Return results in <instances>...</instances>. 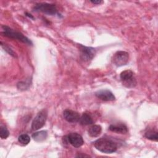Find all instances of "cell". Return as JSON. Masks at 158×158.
Here are the masks:
<instances>
[{"instance_id": "obj_1", "label": "cell", "mask_w": 158, "mask_h": 158, "mask_svg": "<svg viewBox=\"0 0 158 158\" xmlns=\"http://www.w3.org/2000/svg\"><path fill=\"white\" fill-rule=\"evenodd\" d=\"M94 146L98 151L106 154L114 152L117 149V145L114 141L105 138H101L96 140L94 142Z\"/></svg>"}, {"instance_id": "obj_2", "label": "cell", "mask_w": 158, "mask_h": 158, "mask_svg": "<svg viewBox=\"0 0 158 158\" xmlns=\"http://www.w3.org/2000/svg\"><path fill=\"white\" fill-rule=\"evenodd\" d=\"M2 28L3 30V31L2 32V33L5 36L17 40L23 43L28 44V45H32V42L31 41V40H29L27 36H24L20 32L17 31L6 25L2 26Z\"/></svg>"}, {"instance_id": "obj_3", "label": "cell", "mask_w": 158, "mask_h": 158, "mask_svg": "<svg viewBox=\"0 0 158 158\" xmlns=\"http://www.w3.org/2000/svg\"><path fill=\"white\" fill-rule=\"evenodd\" d=\"M120 79L123 85L127 88H133L136 85V80L134 73L131 70H126L121 72Z\"/></svg>"}, {"instance_id": "obj_4", "label": "cell", "mask_w": 158, "mask_h": 158, "mask_svg": "<svg viewBox=\"0 0 158 158\" xmlns=\"http://www.w3.org/2000/svg\"><path fill=\"white\" fill-rule=\"evenodd\" d=\"M48 117V112L46 109H43L40 111L31 123V128L33 130H38L42 128L46 122Z\"/></svg>"}, {"instance_id": "obj_5", "label": "cell", "mask_w": 158, "mask_h": 158, "mask_svg": "<svg viewBox=\"0 0 158 158\" xmlns=\"http://www.w3.org/2000/svg\"><path fill=\"white\" fill-rule=\"evenodd\" d=\"M33 10L35 12H41L51 15L57 14V8L56 5L46 2L36 4L33 7Z\"/></svg>"}, {"instance_id": "obj_6", "label": "cell", "mask_w": 158, "mask_h": 158, "mask_svg": "<svg viewBox=\"0 0 158 158\" xmlns=\"http://www.w3.org/2000/svg\"><path fill=\"white\" fill-rule=\"evenodd\" d=\"M128 53L126 51H119L116 52L112 58V61L113 64L117 67H120L126 65L128 62Z\"/></svg>"}, {"instance_id": "obj_7", "label": "cell", "mask_w": 158, "mask_h": 158, "mask_svg": "<svg viewBox=\"0 0 158 158\" xmlns=\"http://www.w3.org/2000/svg\"><path fill=\"white\" fill-rule=\"evenodd\" d=\"M67 140L69 143L75 148H79L81 146L84 141L82 136L77 133H71L67 136Z\"/></svg>"}, {"instance_id": "obj_8", "label": "cell", "mask_w": 158, "mask_h": 158, "mask_svg": "<svg viewBox=\"0 0 158 158\" xmlns=\"http://www.w3.org/2000/svg\"><path fill=\"white\" fill-rule=\"evenodd\" d=\"M81 51V58L85 61L91 60L95 54V49L91 47H86L83 45H80Z\"/></svg>"}, {"instance_id": "obj_9", "label": "cell", "mask_w": 158, "mask_h": 158, "mask_svg": "<svg viewBox=\"0 0 158 158\" xmlns=\"http://www.w3.org/2000/svg\"><path fill=\"white\" fill-rule=\"evenodd\" d=\"M96 96L104 101H112L115 99L114 94L108 89H101L96 92Z\"/></svg>"}, {"instance_id": "obj_10", "label": "cell", "mask_w": 158, "mask_h": 158, "mask_svg": "<svg viewBox=\"0 0 158 158\" xmlns=\"http://www.w3.org/2000/svg\"><path fill=\"white\" fill-rule=\"evenodd\" d=\"M63 116L65 120L71 123H75L79 121L80 114L72 110L65 109L63 112Z\"/></svg>"}, {"instance_id": "obj_11", "label": "cell", "mask_w": 158, "mask_h": 158, "mask_svg": "<svg viewBox=\"0 0 158 158\" xmlns=\"http://www.w3.org/2000/svg\"><path fill=\"white\" fill-rule=\"evenodd\" d=\"M109 130L111 131L121 134H125L128 132L127 127L122 123L112 124L109 126Z\"/></svg>"}, {"instance_id": "obj_12", "label": "cell", "mask_w": 158, "mask_h": 158, "mask_svg": "<svg viewBox=\"0 0 158 158\" xmlns=\"http://www.w3.org/2000/svg\"><path fill=\"white\" fill-rule=\"evenodd\" d=\"M79 123L82 125H91L93 123V120L92 119L91 116L88 113H83L82 115L80 117Z\"/></svg>"}, {"instance_id": "obj_13", "label": "cell", "mask_w": 158, "mask_h": 158, "mask_svg": "<svg viewBox=\"0 0 158 158\" xmlns=\"http://www.w3.org/2000/svg\"><path fill=\"white\" fill-rule=\"evenodd\" d=\"M48 136V133L46 131L41 130L40 131H37L34 133L32 135V138L33 139L38 142H41L44 141Z\"/></svg>"}, {"instance_id": "obj_14", "label": "cell", "mask_w": 158, "mask_h": 158, "mask_svg": "<svg viewBox=\"0 0 158 158\" xmlns=\"http://www.w3.org/2000/svg\"><path fill=\"white\" fill-rule=\"evenodd\" d=\"M102 131V128L99 125H93L88 130V134L91 137L98 136Z\"/></svg>"}, {"instance_id": "obj_15", "label": "cell", "mask_w": 158, "mask_h": 158, "mask_svg": "<svg viewBox=\"0 0 158 158\" xmlns=\"http://www.w3.org/2000/svg\"><path fill=\"white\" fill-rule=\"evenodd\" d=\"M144 136H145V137H146L147 139H150V140H152V141H157V139H158L157 131H154V130H150L147 131L145 133Z\"/></svg>"}, {"instance_id": "obj_16", "label": "cell", "mask_w": 158, "mask_h": 158, "mask_svg": "<svg viewBox=\"0 0 158 158\" xmlns=\"http://www.w3.org/2000/svg\"><path fill=\"white\" fill-rule=\"evenodd\" d=\"M18 141L23 145L28 144L30 141V137L27 134H22L18 138Z\"/></svg>"}, {"instance_id": "obj_17", "label": "cell", "mask_w": 158, "mask_h": 158, "mask_svg": "<svg viewBox=\"0 0 158 158\" xmlns=\"http://www.w3.org/2000/svg\"><path fill=\"white\" fill-rule=\"evenodd\" d=\"M9 135V132L6 127L1 125L0 127V137L1 139H6Z\"/></svg>"}, {"instance_id": "obj_18", "label": "cell", "mask_w": 158, "mask_h": 158, "mask_svg": "<svg viewBox=\"0 0 158 158\" xmlns=\"http://www.w3.org/2000/svg\"><path fill=\"white\" fill-rule=\"evenodd\" d=\"M1 46H2V47H3V48H4V50H5V51H6L9 54H10V55L13 56L14 57H15V54L14 52V51H13L10 48H9L8 46H5V45L2 44V43H1Z\"/></svg>"}, {"instance_id": "obj_19", "label": "cell", "mask_w": 158, "mask_h": 158, "mask_svg": "<svg viewBox=\"0 0 158 158\" xmlns=\"http://www.w3.org/2000/svg\"><path fill=\"white\" fill-rule=\"evenodd\" d=\"M102 1L101 0H94V1H91V2H92L94 4H100L102 2Z\"/></svg>"}, {"instance_id": "obj_20", "label": "cell", "mask_w": 158, "mask_h": 158, "mask_svg": "<svg viewBox=\"0 0 158 158\" xmlns=\"http://www.w3.org/2000/svg\"><path fill=\"white\" fill-rule=\"evenodd\" d=\"M77 157H90L89 155H78Z\"/></svg>"}, {"instance_id": "obj_21", "label": "cell", "mask_w": 158, "mask_h": 158, "mask_svg": "<svg viewBox=\"0 0 158 158\" xmlns=\"http://www.w3.org/2000/svg\"><path fill=\"white\" fill-rule=\"evenodd\" d=\"M26 15H27V16H28L29 17H30V18H31V19H34V17H33V16H31V14H28V13H26Z\"/></svg>"}]
</instances>
